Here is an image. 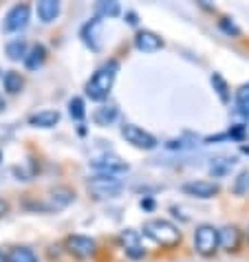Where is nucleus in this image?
Instances as JSON below:
<instances>
[{
	"mask_svg": "<svg viewBox=\"0 0 249 262\" xmlns=\"http://www.w3.org/2000/svg\"><path fill=\"white\" fill-rule=\"evenodd\" d=\"M234 99H236V106H247V104H249V82L243 84V86H240V89L236 91Z\"/></svg>",
	"mask_w": 249,
	"mask_h": 262,
	"instance_id": "bb28decb",
	"label": "nucleus"
},
{
	"mask_svg": "<svg viewBox=\"0 0 249 262\" xmlns=\"http://www.w3.org/2000/svg\"><path fill=\"white\" fill-rule=\"evenodd\" d=\"M181 190L188 196H196V199H214L221 194V185L214 181H188L181 185Z\"/></svg>",
	"mask_w": 249,
	"mask_h": 262,
	"instance_id": "1a4fd4ad",
	"label": "nucleus"
},
{
	"mask_svg": "<svg viewBox=\"0 0 249 262\" xmlns=\"http://www.w3.org/2000/svg\"><path fill=\"white\" fill-rule=\"evenodd\" d=\"M240 150H243L245 155H249V145H245V143H243V145H240Z\"/></svg>",
	"mask_w": 249,
	"mask_h": 262,
	"instance_id": "2f4dec72",
	"label": "nucleus"
},
{
	"mask_svg": "<svg viewBox=\"0 0 249 262\" xmlns=\"http://www.w3.org/2000/svg\"><path fill=\"white\" fill-rule=\"evenodd\" d=\"M29 20H31V7L29 5H13L9 11H7L5 16V23H3V31L7 33H13V31H20V29H25L29 25Z\"/></svg>",
	"mask_w": 249,
	"mask_h": 262,
	"instance_id": "0eeeda50",
	"label": "nucleus"
},
{
	"mask_svg": "<svg viewBox=\"0 0 249 262\" xmlns=\"http://www.w3.org/2000/svg\"><path fill=\"white\" fill-rule=\"evenodd\" d=\"M234 194L236 196H243V194H247L249 192V170H243L236 177V181H234Z\"/></svg>",
	"mask_w": 249,
	"mask_h": 262,
	"instance_id": "a878e982",
	"label": "nucleus"
},
{
	"mask_svg": "<svg viewBox=\"0 0 249 262\" xmlns=\"http://www.w3.org/2000/svg\"><path fill=\"white\" fill-rule=\"evenodd\" d=\"M128 23L130 25H137V16H135V13H128Z\"/></svg>",
	"mask_w": 249,
	"mask_h": 262,
	"instance_id": "c756f323",
	"label": "nucleus"
},
{
	"mask_svg": "<svg viewBox=\"0 0 249 262\" xmlns=\"http://www.w3.org/2000/svg\"><path fill=\"white\" fill-rule=\"evenodd\" d=\"M210 82H212V86H214V91H216L218 99H221L223 104H230V99H232V95H230V86H227L225 77L221 75V73H212Z\"/></svg>",
	"mask_w": 249,
	"mask_h": 262,
	"instance_id": "4be33fe9",
	"label": "nucleus"
},
{
	"mask_svg": "<svg viewBox=\"0 0 249 262\" xmlns=\"http://www.w3.org/2000/svg\"><path fill=\"white\" fill-rule=\"evenodd\" d=\"M60 121V113L57 111H40L29 117V126L33 128H53Z\"/></svg>",
	"mask_w": 249,
	"mask_h": 262,
	"instance_id": "dca6fc26",
	"label": "nucleus"
},
{
	"mask_svg": "<svg viewBox=\"0 0 249 262\" xmlns=\"http://www.w3.org/2000/svg\"><path fill=\"white\" fill-rule=\"evenodd\" d=\"M143 234L150 240H155L157 245L165 247V249H172L181 243V231L177 225H172L165 218H152V221L143 223Z\"/></svg>",
	"mask_w": 249,
	"mask_h": 262,
	"instance_id": "f03ea898",
	"label": "nucleus"
},
{
	"mask_svg": "<svg viewBox=\"0 0 249 262\" xmlns=\"http://www.w3.org/2000/svg\"><path fill=\"white\" fill-rule=\"evenodd\" d=\"M135 47L139 51H143V53H155V51L163 49V40H161V35H157L155 31H139L135 35Z\"/></svg>",
	"mask_w": 249,
	"mask_h": 262,
	"instance_id": "ddd939ff",
	"label": "nucleus"
},
{
	"mask_svg": "<svg viewBox=\"0 0 249 262\" xmlns=\"http://www.w3.org/2000/svg\"><path fill=\"white\" fill-rule=\"evenodd\" d=\"M64 249H67L73 258H77V260H91L97 256V251H99V247L97 243H95L93 238L89 236H69L67 240H64Z\"/></svg>",
	"mask_w": 249,
	"mask_h": 262,
	"instance_id": "39448f33",
	"label": "nucleus"
},
{
	"mask_svg": "<svg viewBox=\"0 0 249 262\" xmlns=\"http://www.w3.org/2000/svg\"><path fill=\"white\" fill-rule=\"evenodd\" d=\"M3 86L9 95H18V93L25 89V77L20 75L18 71H7L3 75Z\"/></svg>",
	"mask_w": 249,
	"mask_h": 262,
	"instance_id": "a211bd4d",
	"label": "nucleus"
},
{
	"mask_svg": "<svg viewBox=\"0 0 249 262\" xmlns=\"http://www.w3.org/2000/svg\"><path fill=\"white\" fill-rule=\"evenodd\" d=\"M234 163H236V159H230V157L212 159V163H210V172L214 174V177H225V174L234 167Z\"/></svg>",
	"mask_w": 249,
	"mask_h": 262,
	"instance_id": "5701e85b",
	"label": "nucleus"
},
{
	"mask_svg": "<svg viewBox=\"0 0 249 262\" xmlns=\"http://www.w3.org/2000/svg\"><path fill=\"white\" fill-rule=\"evenodd\" d=\"M73 201H75V192H73L71 187H67V185H57V187H53V190L49 192L45 209L47 212H60V209L69 207Z\"/></svg>",
	"mask_w": 249,
	"mask_h": 262,
	"instance_id": "6e6552de",
	"label": "nucleus"
},
{
	"mask_svg": "<svg viewBox=\"0 0 249 262\" xmlns=\"http://www.w3.org/2000/svg\"><path fill=\"white\" fill-rule=\"evenodd\" d=\"M91 165L97 170L99 174H119V172H128V163L121 161L119 157L115 155H101V157H95Z\"/></svg>",
	"mask_w": 249,
	"mask_h": 262,
	"instance_id": "9d476101",
	"label": "nucleus"
},
{
	"mask_svg": "<svg viewBox=\"0 0 249 262\" xmlns=\"http://www.w3.org/2000/svg\"><path fill=\"white\" fill-rule=\"evenodd\" d=\"M99 31H101V18H97V16L79 29V38H82V42L91 51H99V47H101L99 45Z\"/></svg>",
	"mask_w": 249,
	"mask_h": 262,
	"instance_id": "f8f14e48",
	"label": "nucleus"
},
{
	"mask_svg": "<svg viewBox=\"0 0 249 262\" xmlns=\"http://www.w3.org/2000/svg\"><path fill=\"white\" fill-rule=\"evenodd\" d=\"M7 260L9 262H40L38 256L33 253V249H29V247H11L7 251Z\"/></svg>",
	"mask_w": 249,
	"mask_h": 262,
	"instance_id": "412c9836",
	"label": "nucleus"
},
{
	"mask_svg": "<svg viewBox=\"0 0 249 262\" xmlns=\"http://www.w3.org/2000/svg\"><path fill=\"white\" fill-rule=\"evenodd\" d=\"M121 7L119 3H97L95 5V16L97 18H115L119 16Z\"/></svg>",
	"mask_w": 249,
	"mask_h": 262,
	"instance_id": "b1692460",
	"label": "nucleus"
},
{
	"mask_svg": "<svg viewBox=\"0 0 249 262\" xmlns=\"http://www.w3.org/2000/svg\"><path fill=\"white\" fill-rule=\"evenodd\" d=\"M5 53L9 60L13 62H18V60H25L27 57V42L23 38H16V40H11V42H7V47H5Z\"/></svg>",
	"mask_w": 249,
	"mask_h": 262,
	"instance_id": "aec40b11",
	"label": "nucleus"
},
{
	"mask_svg": "<svg viewBox=\"0 0 249 262\" xmlns=\"http://www.w3.org/2000/svg\"><path fill=\"white\" fill-rule=\"evenodd\" d=\"M0 159H3V152H0Z\"/></svg>",
	"mask_w": 249,
	"mask_h": 262,
	"instance_id": "72a5a7b5",
	"label": "nucleus"
},
{
	"mask_svg": "<svg viewBox=\"0 0 249 262\" xmlns=\"http://www.w3.org/2000/svg\"><path fill=\"white\" fill-rule=\"evenodd\" d=\"M117 71H119V62L117 60H111V62H106L104 67H99L93 73V77L86 82V97H91L93 101L106 99L115 84Z\"/></svg>",
	"mask_w": 249,
	"mask_h": 262,
	"instance_id": "f257e3e1",
	"label": "nucleus"
},
{
	"mask_svg": "<svg viewBox=\"0 0 249 262\" xmlns=\"http://www.w3.org/2000/svg\"><path fill=\"white\" fill-rule=\"evenodd\" d=\"M117 117H119L117 106H101L93 113V121L97 123V126H111L113 121H117Z\"/></svg>",
	"mask_w": 249,
	"mask_h": 262,
	"instance_id": "6ab92c4d",
	"label": "nucleus"
},
{
	"mask_svg": "<svg viewBox=\"0 0 249 262\" xmlns=\"http://www.w3.org/2000/svg\"><path fill=\"white\" fill-rule=\"evenodd\" d=\"M35 11H38V18H40V23H53V20L60 16V11H62V7L57 0H42V3H38V7H35Z\"/></svg>",
	"mask_w": 249,
	"mask_h": 262,
	"instance_id": "2eb2a0df",
	"label": "nucleus"
},
{
	"mask_svg": "<svg viewBox=\"0 0 249 262\" xmlns=\"http://www.w3.org/2000/svg\"><path fill=\"white\" fill-rule=\"evenodd\" d=\"M86 187H89L91 196L104 201V199H115V196H119L123 190V183L115 177V174H95V177L89 179Z\"/></svg>",
	"mask_w": 249,
	"mask_h": 262,
	"instance_id": "7ed1b4c3",
	"label": "nucleus"
},
{
	"mask_svg": "<svg viewBox=\"0 0 249 262\" xmlns=\"http://www.w3.org/2000/svg\"><path fill=\"white\" fill-rule=\"evenodd\" d=\"M245 236H247V243H249V225H247V229H245Z\"/></svg>",
	"mask_w": 249,
	"mask_h": 262,
	"instance_id": "473e14b6",
	"label": "nucleus"
},
{
	"mask_svg": "<svg viewBox=\"0 0 249 262\" xmlns=\"http://www.w3.org/2000/svg\"><path fill=\"white\" fill-rule=\"evenodd\" d=\"M121 137L126 139V143L135 145V148H139V150H155L157 148L155 135H150L148 130L139 128V126H135V123H123Z\"/></svg>",
	"mask_w": 249,
	"mask_h": 262,
	"instance_id": "423d86ee",
	"label": "nucleus"
},
{
	"mask_svg": "<svg viewBox=\"0 0 249 262\" xmlns=\"http://www.w3.org/2000/svg\"><path fill=\"white\" fill-rule=\"evenodd\" d=\"M7 214H9V203L5 199H0V218H5Z\"/></svg>",
	"mask_w": 249,
	"mask_h": 262,
	"instance_id": "c85d7f7f",
	"label": "nucleus"
},
{
	"mask_svg": "<svg viewBox=\"0 0 249 262\" xmlns=\"http://www.w3.org/2000/svg\"><path fill=\"white\" fill-rule=\"evenodd\" d=\"M218 247H221L218 229L214 227V225H208V223L199 225L196 231H194V249L199 251L203 258H210L218 251Z\"/></svg>",
	"mask_w": 249,
	"mask_h": 262,
	"instance_id": "20e7f679",
	"label": "nucleus"
},
{
	"mask_svg": "<svg viewBox=\"0 0 249 262\" xmlns=\"http://www.w3.org/2000/svg\"><path fill=\"white\" fill-rule=\"evenodd\" d=\"M45 60H47V49H45V45H33L31 49H29L27 57H25V67L29 71H38L42 64H45Z\"/></svg>",
	"mask_w": 249,
	"mask_h": 262,
	"instance_id": "f3484780",
	"label": "nucleus"
},
{
	"mask_svg": "<svg viewBox=\"0 0 249 262\" xmlns=\"http://www.w3.org/2000/svg\"><path fill=\"white\" fill-rule=\"evenodd\" d=\"M218 27H221L227 35H240V29H238L236 25H234V23H230V18L218 20Z\"/></svg>",
	"mask_w": 249,
	"mask_h": 262,
	"instance_id": "cd10ccee",
	"label": "nucleus"
},
{
	"mask_svg": "<svg viewBox=\"0 0 249 262\" xmlns=\"http://www.w3.org/2000/svg\"><path fill=\"white\" fill-rule=\"evenodd\" d=\"M0 262H9V260H7V253L3 249H0Z\"/></svg>",
	"mask_w": 249,
	"mask_h": 262,
	"instance_id": "7c9ffc66",
	"label": "nucleus"
},
{
	"mask_svg": "<svg viewBox=\"0 0 249 262\" xmlns=\"http://www.w3.org/2000/svg\"><path fill=\"white\" fill-rule=\"evenodd\" d=\"M121 245H123V249H126V256L128 258H133V260H139V258H143V249H141V243H139V234L135 229H126V231H121Z\"/></svg>",
	"mask_w": 249,
	"mask_h": 262,
	"instance_id": "4468645a",
	"label": "nucleus"
},
{
	"mask_svg": "<svg viewBox=\"0 0 249 262\" xmlns=\"http://www.w3.org/2000/svg\"><path fill=\"white\" fill-rule=\"evenodd\" d=\"M69 115H71V119H75V121H82L86 117V108H84L82 97H73L69 101Z\"/></svg>",
	"mask_w": 249,
	"mask_h": 262,
	"instance_id": "393cba45",
	"label": "nucleus"
},
{
	"mask_svg": "<svg viewBox=\"0 0 249 262\" xmlns=\"http://www.w3.org/2000/svg\"><path fill=\"white\" fill-rule=\"evenodd\" d=\"M218 238H221V249L227 253H236L240 251L243 245V231L236 225H225L223 229H218Z\"/></svg>",
	"mask_w": 249,
	"mask_h": 262,
	"instance_id": "9b49d317",
	"label": "nucleus"
}]
</instances>
